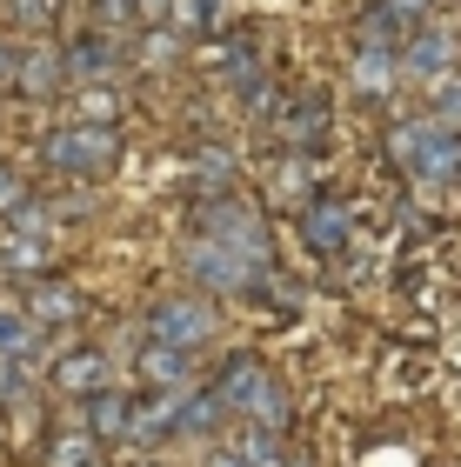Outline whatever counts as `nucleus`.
Wrapping results in <instances>:
<instances>
[{"label": "nucleus", "instance_id": "nucleus-21", "mask_svg": "<svg viewBox=\"0 0 461 467\" xmlns=\"http://www.w3.org/2000/svg\"><path fill=\"white\" fill-rule=\"evenodd\" d=\"M74 120H100V127H114V114H120V100H114V88L108 80H94V88H74Z\"/></svg>", "mask_w": 461, "mask_h": 467}, {"label": "nucleus", "instance_id": "nucleus-5", "mask_svg": "<svg viewBox=\"0 0 461 467\" xmlns=\"http://www.w3.org/2000/svg\"><path fill=\"white\" fill-rule=\"evenodd\" d=\"M54 267V207H14L0 221V274H47Z\"/></svg>", "mask_w": 461, "mask_h": 467}, {"label": "nucleus", "instance_id": "nucleus-10", "mask_svg": "<svg viewBox=\"0 0 461 467\" xmlns=\"http://www.w3.org/2000/svg\"><path fill=\"white\" fill-rule=\"evenodd\" d=\"M267 120H275L281 147H295V154H308V147L328 140V94H288V100H267Z\"/></svg>", "mask_w": 461, "mask_h": 467}, {"label": "nucleus", "instance_id": "nucleus-4", "mask_svg": "<svg viewBox=\"0 0 461 467\" xmlns=\"http://www.w3.org/2000/svg\"><path fill=\"white\" fill-rule=\"evenodd\" d=\"M201 227V241H215V247H227V254H241L247 267H261V274H275V241H267V221L247 207L241 194H215V201H201V214H194Z\"/></svg>", "mask_w": 461, "mask_h": 467}, {"label": "nucleus", "instance_id": "nucleus-24", "mask_svg": "<svg viewBox=\"0 0 461 467\" xmlns=\"http://www.w3.org/2000/svg\"><path fill=\"white\" fill-rule=\"evenodd\" d=\"M435 114H442L448 127H461V74H448L442 88H435Z\"/></svg>", "mask_w": 461, "mask_h": 467}, {"label": "nucleus", "instance_id": "nucleus-1", "mask_svg": "<svg viewBox=\"0 0 461 467\" xmlns=\"http://www.w3.org/2000/svg\"><path fill=\"white\" fill-rule=\"evenodd\" d=\"M388 154L408 181H461V127H448L442 114H394Z\"/></svg>", "mask_w": 461, "mask_h": 467}, {"label": "nucleus", "instance_id": "nucleus-23", "mask_svg": "<svg viewBox=\"0 0 461 467\" xmlns=\"http://www.w3.org/2000/svg\"><path fill=\"white\" fill-rule=\"evenodd\" d=\"M7 14L20 20V27H34V34L54 27V0H7Z\"/></svg>", "mask_w": 461, "mask_h": 467}, {"label": "nucleus", "instance_id": "nucleus-18", "mask_svg": "<svg viewBox=\"0 0 461 467\" xmlns=\"http://www.w3.org/2000/svg\"><path fill=\"white\" fill-rule=\"evenodd\" d=\"M128 420H134V400L120 394V388L88 394V434L94 441H128Z\"/></svg>", "mask_w": 461, "mask_h": 467}, {"label": "nucleus", "instance_id": "nucleus-7", "mask_svg": "<svg viewBox=\"0 0 461 467\" xmlns=\"http://www.w3.org/2000/svg\"><path fill=\"white\" fill-rule=\"evenodd\" d=\"M448 74H461V47H455V34H448V27H435V20H428L422 34H408V40H402V80H414V88H428V94H435Z\"/></svg>", "mask_w": 461, "mask_h": 467}, {"label": "nucleus", "instance_id": "nucleus-22", "mask_svg": "<svg viewBox=\"0 0 461 467\" xmlns=\"http://www.w3.org/2000/svg\"><path fill=\"white\" fill-rule=\"evenodd\" d=\"M88 14H94V27H134V20H148V0H88Z\"/></svg>", "mask_w": 461, "mask_h": 467}, {"label": "nucleus", "instance_id": "nucleus-16", "mask_svg": "<svg viewBox=\"0 0 461 467\" xmlns=\"http://www.w3.org/2000/svg\"><path fill=\"white\" fill-rule=\"evenodd\" d=\"M14 88L27 100H54L60 88H68V67H60V47H27L14 67Z\"/></svg>", "mask_w": 461, "mask_h": 467}, {"label": "nucleus", "instance_id": "nucleus-8", "mask_svg": "<svg viewBox=\"0 0 461 467\" xmlns=\"http://www.w3.org/2000/svg\"><path fill=\"white\" fill-rule=\"evenodd\" d=\"M187 274H194V287H207V294H255L267 274L261 267H247L241 254H227V247H215V241H187Z\"/></svg>", "mask_w": 461, "mask_h": 467}, {"label": "nucleus", "instance_id": "nucleus-9", "mask_svg": "<svg viewBox=\"0 0 461 467\" xmlns=\"http://www.w3.org/2000/svg\"><path fill=\"white\" fill-rule=\"evenodd\" d=\"M295 221H301V247L321 254V261H334V254L354 247V207L334 201V194H308Z\"/></svg>", "mask_w": 461, "mask_h": 467}, {"label": "nucleus", "instance_id": "nucleus-17", "mask_svg": "<svg viewBox=\"0 0 461 467\" xmlns=\"http://www.w3.org/2000/svg\"><path fill=\"white\" fill-rule=\"evenodd\" d=\"M0 360H7V368H27V374H34V360H40V327L14 301H0Z\"/></svg>", "mask_w": 461, "mask_h": 467}, {"label": "nucleus", "instance_id": "nucleus-3", "mask_svg": "<svg viewBox=\"0 0 461 467\" xmlns=\"http://www.w3.org/2000/svg\"><path fill=\"white\" fill-rule=\"evenodd\" d=\"M114 161H120V134L100 120H68L40 134V167H54L60 181H100Z\"/></svg>", "mask_w": 461, "mask_h": 467}, {"label": "nucleus", "instance_id": "nucleus-26", "mask_svg": "<svg viewBox=\"0 0 461 467\" xmlns=\"http://www.w3.org/2000/svg\"><path fill=\"white\" fill-rule=\"evenodd\" d=\"M14 67H20V47H7V40H0V94L14 88Z\"/></svg>", "mask_w": 461, "mask_h": 467}, {"label": "nucleus", "instance_id": "nucleus-6", "mask_svg": "<svg viewBox=\"0 0 461 467\" xmlns=\"http://www.w3.org/2000/svg\"><path fill=\"white\" fill-rule=\"evenodd\" d=\"M148 341H167L181 354H201L215 341V307L201 294H174V301H154L148 307Z\"/></svg>", "mask_w": 461, "mask_h": 467}, {"label": "nucleus", "instance_id": "nucleus-2", "mask_svg": "<svg viewBox=\"0 0 461 467\" xmlns=\"http://www.w3.org/2000/svg\"><path fill=\"white\" fill-rule=\"evenodd\" d=\"M215 400H221V414L227 420H241V428H267V434H281L288 428V394H281V380L261 368V360H227L221 380H215Z\"/></svg>", "mask_w": 461, "mask_h": 467}, {"label": "nucleus", "instance_id": "nucleus-20", "mask_svg": "<svg viewBox=\"0 0 461 467\" xmlns=\"http://www.w3.org/2000/svg\"><path fill=\"white\" fill-rule=\"evenodd\" d=\"M161 20L181 40H201L207 27H215V0H161Z\"/></svg>", "mask_w": 461, "mask_h": 467}, {"label": "nucleus", "instance_id": "nucleus-11", "mask_svg": "<svg viewBox=\"0 0 461 467\" xmlns=\"http://www.w3.org/2000/svg\"><path fill=\"white\" fill-rule=\"evenodd\" d=\"M114 34L108 27H80L68 47H60V67H68V88H94V80H114Z\"/></svg>", "mask_w": 461, "mask_h": 467}, {"label": "nucleus", "instance_id": "nucleus-27", "mask_svg": "<svg viewBox=\"0 0 461 467\" xmlns=\"http://www.w3.org/2000/svg\"><path fill=\"white\" fill-rule=\"evenodd\" d=\"M281 467H308V461H281Z\"/></svg>", "mask_w": 461, "mask_h": 467}, {"label": "nucleus", "instance_id": "nucleus-14", "mask_svg": "<svg viewBox=\"0 0 461 467\" xmlns=\"http://www.w3.org/2000/svg\"><path fill=\"white\" fill-rule=\"evenodd\" d=\"M20 314L47 334V327H68L74 314H80V294L68 281H54V274H34V287H27V301H20Z\"/></svg>", "mask_w": 461, "mask_h": 467}, {"label": "nucleus", "instance_id": "nucleus-15", "mask_svg": "<svg viewBox=\"0 0 461 467\" xmlns=\"http://www.w3.org/2000/svg\"><path fill=\"white\" fill-rule=\"evenodd\" d=\"M187 368H194V354H181V348H167V341H141V354H134V374L148 380L154 394L194 388V380H187Z\"/></svg>", "mask_w": 461, "mask_h": 467}, {"label": "nucleus", "instance_id": "nucleus-25", "mask_svg": "<svg viewBox=\"0 0 461 467\" xmlns=\"http://www.w3.org/2000/svg\"><path fill=\"white\" fill-rule=\"evenodd\" d=\"M14 207H27V181H20L14 167H0V221H7Z\"/></svg>", "mask_w": 461, "mask_h": 467}, {"label": "nucleus", "instance_id": "nucleus-12", "mask_svg": "<svg viewBox=\"0 0 461 467\" xmlns=\"http://www.w3.org/2000/svg\"><path fill=\"white\" fill-rule=\"evenodd\" d=\"M394 80H402V47H394V40L361 34V40H354V88H361L368 100H388Z\"/></svg>", "mask_w": 461, "mask_h": 467}, {"label": "nucleus", "instance_id": "nucleus-13", "mask_svg": "<svg viewBox=\"0 0 461 467\" xmlns=\"http://www.w3.org/2000/svg\"><path fill=\"white\" fill-rule=\"evenodd\" d=\"M47 380H54L68 400H88V394L108 388V354H100V348H68V354H54Z\"/></svg>", "mask_w": 461, "mask_h": 467}, {"label": "nucleus", "instance_id": "nucleus-19", "mask_svg": "<svg viewBox=\"0 0 461 467\" xmlns=\"http://www.w3.org/2000/svg\"><path fill=\"white\" fill-rule=\"evenodd\" d=\"M47 467H100V441H94L88 428H54Z\"/></svg>", "mask_w": 461, "mask_h": 467}]
</instances>
